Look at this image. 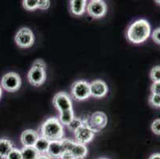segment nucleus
<instances>
[{
    "mask_svg": "<svg viewBox=\"0 0 160 159\" xmlns=\"http://www.w3.org/2000/svg\"><path fill=\"white\" fill-rule=\"evenodd\" d=\"M50 6V1L49 0H38V8L40 10H47Z\"/></svg>",
    "mask_w": 160,
    "mask_h": 159,
    "instance_id": "nucleus-26",
    "label": "nucleus"
},
{
    "mask_svg": "<svg viewBox=\"0 0 160 159\" xmlns=\"http://www.w3.org/2000/svg\"><path fill=\"white\" fill-rule=\"evenodd\" d=\"M151 94L160 96V82H153L151 87Z\"/></svg>",
    "mask_w": 160,
    "mask_h": 159,
    "instance_id": "nucleus-27",
    "label": "nucleus"
},
{
    "mask_svg": "<svg viewBox=\"0 0 160 159\" xmlns=\"http://www.w3.org/2000/svg\"><path fill=\"white\" fill-rule=\"evenodd\" d=\"M151 35V26L148 21L139 19L132 23L128 30L127 37L131 42L140 44L144 42Z\"/></svg>",
    "mask_w": 160,
    "mask_h": 159,
    "instance_id": "nucleus-2",
    "label": "nucleus"
},
{
    "mask_svg": "<svg viewBox=\"0 0 160 159\" xmlns=\"http://www.w3.org/2000/svg\"><path fill=\"white\" fill-rule=\"evenodd\" d=\"M32 66L33 67H37V68H42V69H45L46 70V63H45L44 61H42V60L41 59H38V60H36L33 63V65H32Z\"/></svg>",
    "mask_w": 160,
    "mask_h": 159,
    "instance_id": "nucleus-29",
    "label": "nucleus"
},
{
    "mask_svg": "<svg viewBox=\"0 0 160 159\" xmlns=\"http://www.w3.org/2000/svg\"><path fill=\"white\" fill-rule=\"evenodd\" d=\"M84 124V119H81V118H75L72 119V120L69 122V124L67 126L68 129L72 132H75L78 128L81 127Z\"/></svg>",
    "mask_w": 160,
    "mask_h": 159,
    "instance_id": "nucleus-20",
    "label": "nucleus"
},
{
    "mask_svg": "<svg viewBox=\"0 0 160 159\" xmlns=\"http://www.w3.org/2000/svg\"><path fill=\"white\" fill-rule=\"evenodd\" d=\"M21 77L16 72H8L2 77L1 85L7 92H14L21 87Z\"/></svg>",
    "mask_w": 160,
    "mask_h": 159,
    "instance_id": "nucleus-4",
    "label": "nucleus"
},
{
    "mask_svg": "<svg viewBox=\"0 0 160 159\" xmlns=\"http://www.w3.org/2000/svg\"><path fill=\"white\" fill-rule=\"evenodd\" d=\"M71 95L78 101L86 100L91 96L89 84L85 81H76L71 87Z\"/></svg>",
    "mask_w": 160,
    "mask_h": 159,
    "instance_id": "nucleus-3",
    "label": "nucleus"
},
{
    "mask_svg": "<svg viewBox=\"0 0 160 159\" xmlns=\"http://www.w3.org/2000/svg\"><path fill=\"white\" fill-rule=\"evenodd\" d=\"M49 143H50V142L46 138L39 136L38 139L37 140V142H35L33 147L37 150V151L40 154H46L47 153Z\"/></svg>",
    "mask_w": 160,
    "mask_h": 159,
    "instance_id": "nucleus-17",
    "label": "nucleus"
},
{
    "mask_svg": "<svg viewBox=\"0 0 160 159\" xmlns=\"http://www.w3.org/2000/svg\"><path fill=\"white\" fill-rule=\"evenodd\" d=\"M84 120L95 133L104 129L108 123L107 116L102 112H94L88 119Z\"/></svg>",
    "mask_w": 160,
    "mask_h": 159,
    "instance_id": "nucleus-5",
    "label": "nucleus"
},
{
    "mask_svg": "<svg viewBox=\"0 0 160 159\" xmlns=\"http://www.w3.org/2000/svg\"><path fill=\"white\" fill-rule=\"evenodd\" d=\"M155 2H156L157 3H158V4H159V5H160V0H156Z\"/></svg>",
    "mask_w": 160,
    "mask_h": 159,
    "instance_id": "nucleus-34",
    "label": "nucleus"
},
{
    "mask_svg": "<svg viewBox=\"0 0 160 159\" xmlns=\"http://www.w3.org/2000/svg\"><path fill=\"white\" fill-rule=\"evenodd\" d=\"M149 159H160V154L159 153H155V154H151Z\"/></svg>",
    "mask_w": 160,
    "mask_h": 159,
    "instance_id": "nucleus-31",
    "label": "nucleus"
},
{
    "mask_svg": "<svg viewBox=\"0 0 160 159\" xmlns=\"http://www.w3.org/2000/svg\"><path fill=\"white\" fill-rule=\"evenodd\" d=\"M23 7L26 10L28 11H34L38 8V0H23Z\"/></svg>",
    "mask_w": 160,
    "mask_h": 159,
    "instance_id": "nucleus-21",
    "label": "nucleus"
},
{
    "mask_svg": "<svg viewBox=\"0 0 160 159\" xmlns=\"http://www.w3.org/2000/svg\"><path fill=\"white\" fill-rule=\"evenodd\" d=\"M22 159H38L40 154L33 147H23L21 150Z\"/></svg>",
    "mask_w": 160,
    "mask_h": 159,
    "instance_id": "nucleus-18",
    "label": "nucleus"
},
{
    "mask_svg": "<svg viewBox=\"0 0 160 159\" xmlns=\"http://www.w3.org/2000/svg\"><path fill=\"white\" fill-rule=\"evenodd\" d=\"M27 78H28L29 82L33 86H35V87L41 86L42 84H44L45 81H46V70L32 66V68H30L28 72Z\"/></svg>",
    "mask_w": 160,
    "mask_h": 159,
    "instance_id": "nucleus-10",
    "label": "nucleus"
},
{
    "mask_svg": "<svg viewBox=\"0 0 160 159\" xmlns=\"http://www.w3.org/2000/svg\"><path fill=\"white\" fill-rule=\"evenodd\" d=\"M64 152V147L61 141H52L50 142L47 151V155L50 158L60 159L62 153Z\"/></svg>",
    "mask_w": 160,
    "mask_h": 159,
    "instance_id": "nucleus-13",
    "label": "nucleus"
},
{
    "mask_svg": "<svg viewBox=\"0 0 160 159\" xmlns=\"http://www.w3.org/2000/svg\"><path fill=\"white\" fill-rule=\"evenodd\" d=\"M6 159H22L21 150H18V149L14 147L7 156Z\"/></svg>",
    "mask_w": 160,
    "mask_h": 159,
    "instance_id": "nucleus-23",
    "label": "nucleus"
},
{
    "mask_svg": "<svg viewBox=\"0 0 160 159\" xmlns=\"http://www.w3.org/2000/svg\"><path fill=\"white\" fill-rule=\"evenodd\" d=\"M60 159H74L72 157V154L70 153V151H64V152L62 153V156H61Z\"/></svg>",
    "mask_w": 160,
    "mask_h": 159,
    "instance_id": "nucleus-30",
    "label": "nucleus"
},
{
    "mask_svg": "<svg viewBox=\"0 0 160 159\" xmlns=\"http://www.w3.org/2000/svg\"><path fill=\"white\" fill-rule=\"evenodd\" d=\"M87 12L94 18H100L107 13V5L101 0H92L87 6Z\"/></svg>",
    "mask_w": 160,
    "mask_h": 159,
    "instance_id": "nucleus-8",
    "label": "nucleus"
},
{
    "mask_svg": "<svg viewBox=\"0 0 160 159\" xmlns=\"http://www.w3.org/2000/svg\"><path fill=\"white\" fill-rule=\"evenodd\" d=\"M74 135L77 142L85 145L89 143L93 139L95 132L86 124V122L84 120V124L74 132Z\"/></svg>",
    "mask_w": 160,
    "mask_h": 159,
    "instance_id": "nucleus-7",
    "label": "nucleus"
},
{
    "mask_svg": "<svg viewBox=\"0 0 160 159\" xmlns=\"http://www.w3.org/2000/svg\"><path fill=\"white\" fill-rule=\"evenodd\" d=\"M53 103L54 107L60 112V113L66 112V111L72 110V100L70 99V96L63 92H58L53 97Z\"/></svg>",
    "mask_w": 160,
    "mask_h": 159,
    "instance_id": "nucleus-9",
    "label": "nucleus"
},
{
    "mask_svg": "<svg viewBox=\"0 0 160 159\" xmlns=\"http://www.w3.org/2000/svg\"><path fill=\"white\" fill-rule=\"evenodd\" d=\"M38 138L39 135L37 131L30 129L26 130L22 133L21 142L23 147H33Z\"/></svg>",
    "mask_w": 160,
    "mask_h": 159,
    "instance_id": "nucleus-12",
    "label": "nucleus"
},
{
    "mask_svg": "<svg viewBox=\"0 0 160 159\" xmlns=\"http://www.w3.org/2000/svg\"><path fill=\"white\" fill-rule=\"evenodd\" d=\"M14 148V144L11 140L1 138L0 139V159H6L11 151Z\"/></svg>",
    "mask_w": 160,
    "mask_h": 159,
    "instance_id": "nucleus-16",
    "label": "nucleus"
},
{
    "mask_svg": "<svg viewBox=\"0 0 160 159\" xmlns=\"http://www.w3.org/2000/svg\"><path fill=\"white\" fill-rule=\"evenodd\" d=\"M38 159H51L47 154H40Z\"/></svg>",
    "mask_w": 160,
    "mask_h": 159,
    "instance_id": "nucleus-32",
    "label": "nucleus"
},
{
    "mask_svg": "<svg viewBox=\"0 0 160 159\" xmlns=\"http://www.w3.org/2000/svg\"><path fill=\"white\" fill-rule=\"evenodd\" d=\"M150 104L154 107H160V96L151 94L149 97Z\"/></svg>",
    "mask_w": 160,
    "mask_h": 159,
    "instance_id": "nucleus-24",
    "label": "nucleus"
},
{
    "mask_svg": "<svg viewBox=\"0 0 160 159\" xmlns=\"http://www.w3.org/2000/svg\"><path fill=\"white\" fill-rule=\"evenodd\" d=\"M150 77L153 82H160V66H155L151 70Z\"/></svg>",
    "mask_w": 160,
    "mask_h": 159,
    "instance_id": "nucleus-22",
    "label": "nucleus"
},
{
    "mask_svg": "<svg viewBox=\"0 0 160 159\" xmlns=\"http://www.w3.org/2000/svg\"><path fill=\"white\" fill-rule=\"evenodd\" d=\"M68 151H70L74 159H85L88 154V149L86 146L77 142H72Z\"/></svg>",
    "mask_w": 160,
    "mask_h": 159,
    "instance_id": "nucleus-14",
    "label": "nucleus"
},
{
    "mask_svg": "<svg viewBox=\"0 0 160 159\" xmlns=\"http://www.w3.org/2000/svg\"><path fill=\"white\" fill-rule=\"evenodd\" d=\"M2 96V89H1V87H0V97Z\"/></svg>",
    "mask_w": 160,
    "mask_h": 159,
    "instance_id": "nucleus-33",
    "label": "nucleus"
},
{
    "mask_svg": "<svg viewBox=\"0 0 160 159\" xmlns=\"http://www.w3.org/2000/svg\"><path fill=\"white\" fill-rule=\"evenodd\" d=\"M152 39L155 43L160 45V28L154 30L153 33H152Z\"/></svg>",
    "mask_w": 160,
    "mask_h": 159,
    "instance_id": "nucleus-28",
    "label": "nucleus"
},
{
    "mask_svg": "<svg viewBox=\"0 0 160 159\" xmlns=\"http://www.w3.org/2000/svg\"><path fill=\"white\" fill-rule=\"evenodd\" d=\"M151 131L157 135H160V119H155L151 123Z\"/></svg>",
    "mask_w": 160,
    "mask_h": 159,
    "instance_id": "nucleus-25",
    "label": "nucleus"
},
{
    "mask_svg": "<svg viewBox=\"0 0 160 159\" xmlns=\"http://www.w3.org/2000/svg\"><path fill=\"white\" fill-rule=\"evenodd\" d=\"M90 95L94 98H102L107 95L108 88L104 81L101 80H96L89 84Z\"/></svg>",
    "mask_w": 160,
    "mask_h": 159,
    "instance_id": "nucleus-11",
    "label": "nucleus"
},
{
    "mask_svg": "<svg viewBox=\"0 0 160 159\" xmlns=\"http://www.w3.org/2000/svg\"><path fill=\"white\" fill-rule=\"evenodd\" d=\"M74 118V113L72 110L66 111V112H61L60 116H59V121L61 122L62 125L65 126H68L69 124V122L72 120Z\"/></svg>",
    "mask_w": 160,
    "mask_h": 159,
    "instance_id": "nucleus-19",
    "label": "nucleus"
},
{
    "mask_svg": "<svg viewBox=\"0 0 160 159\" xmlns=\"http://www.w3.org/2000/svg\"><path fill=\"white\" fill-rule=\"evenodd\" d=\"M98 159H108V158H107V157H100V158H98Z\"/></svg>",
    "mask_w": 160,
    "mask_h": 159,
    "instance_id": "nucleus-35",
    "label": "nucleus"
},
{
    "mask_svg": "<svg viewBox=\"0 0 160 159\" xmlns=\"http://www.w3.org/2000/svg\"><path fill=\"white\" fill-rule=\"evenodd\" d=\"M87 2L85 0H71L70 8L71 11L75 15H82L85 11Z\"/></svg>",
    "mask_w": 160,
    "mask_h": 159,
    "instance_id": "nucleus-15",
    "label": "nucleus"
},
{
    "mask_svg": "<svg viewBox=\"0 0 160 159\" xmlns=\"http://www.w3.org/2000/svg\"><path fill=\"white\" fill-rule=\"evenodd\" d=\"M42 137H44L49 142L61 141L64 138L65 131L63 125L59 119L55 117L49 118L42 123L40 128Z\"/></svg>",
    "mask_w": 160,
    "mask_h": 159,
    "instance_id": "nucleus-1",
    "label": "nucleus"
},
{
    "mask_svg": "<svg viewBox=\"0 0 160 159\" xmlns=\"http://www.w3.org/2000/svg\"><path fill=\"white\" fill-rule=\"evenodd\" d=\"M14 40L20 48H29L34 42V35L28 27H22L16 33Z\"/></svg>",
    "mask_w": 160,
    "mask_h": 159,
    "instance_id": "nucleus-6",
    "label": "nucleus"
}]
</instances>
